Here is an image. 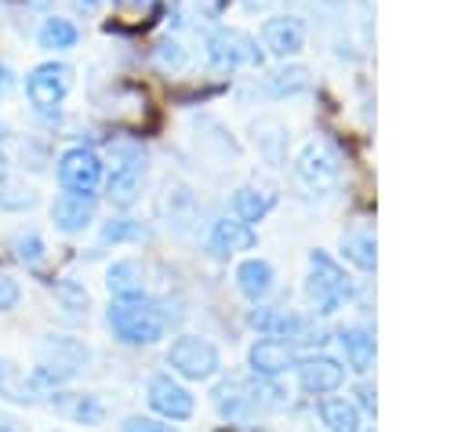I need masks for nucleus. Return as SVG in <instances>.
<instances>
[{
	"mask_svg": "<svg viewBox=\"0 0 465 432\" xmlns=\"http://www.w3.org/2000/svg\"><path fill=\"white\" fill-rule=\"evenodd\" d=\"M25 374L18 370V363L11 359H0V399H11V403H33L29 392H25Z\"/></svg>",
	"mask_w": 465,
	"mask_h": 432,
	"instance_id": "31",
	"label": "nucleus"
},
{
	"mask_svg": "<svg viewBox=\"0 0 465 432\" xmlns=\"http://www.w3.org/2000/svg\"><path fill=\"white\" fill-rule=\"evenodd\" d=\"M105 167H109L105 178H102L105 200H109L113 207H120V211L134 207V200L142 196L145 178H149V160H145L142 145H131V142H127V145H116V149H113V160H109Z\"/></svg>",
	"mask_w": 465,
	"mask_h": 432,
	"instance_id": "3",
	"label": "nucleus"
},
{
	"mask_svg": "<svg viewBox=\"0 0 465 432\" xmlns=\"http://www.w3.org/2000/svg\"><path fill=\"white\" fill-rule=\"evenodd\" d=\"M258 247V232H254V225H247V221H240L236 214H225V218H214L211 221V229H207V250L214 254V258H236V254H243V250H254Z\"/></svg>",
	"mask_w": 465,
	"mask_h": 432,
	"instance_id": "15",
	"label": "nucleus"
},
{
	"mask_svg": "<svg viewBox=\"0 0 465 432\" xmlns=\"http://www.w3.org/2000/svg\"><path fill=\"white\" fill-rule=\"evenodd\" d=\"M203 54L211 69H222V73H232L240 65H262V47L243 29H214L203 44Z\"/></svg>",
	"mask_w": 465,
	"mask_h": 432,
	"instance_id": "9",
	"label": "nucleus"
},
{
	"mask_svg": "<svg viewBox=\"0 0 465 432\" xmlns=\"http://www.w3.org/2000/svg\"><path fill=\"white\" fill-rule=\"evenodd\" d=\"M298 356H294V345L280 341V338H269V334H258L247 349V370L251 378H283L287 370H294Z\"/></svg>",
	"mask_w": 465,
	"mask_h": 432,
	"instance_id": "14",
	"label": "nucleus"
},
{
	"mask_svg": "<svg viewBox=\"0 0 465 432\" xmlns=\"http://www.w3.org/2000/svg\"><path fill=\"white\" fill-rule=\"evenodd\" d=\"M338 345L345 352V363L356 374H367L374 367V334L367 327H341L338 330Z\"/></svg>",
	"mask_w": 465,
	"mask_h": 432,
	"instance_id": "24",
	"label": "nucleus"
},
{
	"mask_svg": "<svg viewBox=\"0 0 465 432\" xmlns=\"http://www.w3.org/2000/svg\"><path fill=\"white\" fill-rule=\"evenodd\" d=\"M105 290H109V298H116V301L149 298V290H145V265H142L138 258H116V261L105 269Z\"/></svg>",
	"mask_w": 465,
	"mask_h": 432,
	"instance_id": "19",
	"label": "nucleus"
},
{
	"mask_svg": "<svg viewBox=\"0 0 465 432\" xmlns=\"http://www.w3.org/2000/svg\"><path fill=\"white\" fill-rule=\"evenodd\" d=\"M294 378H298V388L305 396H331L345 385V363L334 359V356H302L294 363Z\"/></svg>",
	"mask_w": 465,
	"mask_h": 432,
	"instance_id": "12",
	"label": "nucleus"
},
{
	"mask_svg": "<svg viewBox=\"0 0 465 432\" xmlns=\"http://www.w3.org/2000/svg\"><path fill=\"white\" fill-rule=\"evenodd\" d=\"M211 403H214L218 417L229 421V425H247L251 414L258 410V399H254L251 381H243V378H236V374H225V378L214 381Z\"/></svg>",
	"mask_w": 465,
	"mask_h": 432,
	"instance_id": "11",
	"label": "nucleus"
},
{
	"mask_svg": "<svg viewBox=\"0 0 465 432\" xmlns=\"http://www.w3.org/2000/svg\"><path fill=\"white\" fill-rule=\"evenodd\" d=\"M262 91L269 98H294V94L309 91V73L302 65H280L269 76H262Z\"/></svg>",
	"mask_w": 465,
	"mask_h": 432,
	"instance_id": "26",
	"label": "nucleus"
},
{
	"mask_svg": "<svg viewBox=\"0 0 465 432\" xmlns=\"http://www.w3.org/2000/svg\"><path fill=\"white\" fill-rule=\"evenodd\" d=\"M0 432H22V421H18V417H11V414H4V410H0Z\"/></svg>",
	"mask_w": 465,
	"mask_h": 432,
	"instance_id": "36",
	"label": "nucleus"
},
{
	"mask_svg": "<svg viewBox=\"0 0 465 432\" xmlns=\"http://www.w3.org/2000/svg\"><path fill=\"white\" fill-rule=\"evenodd\" d=\"M47 432H62V428H47Z\"/></svg>",
	"mask_w": 465,
	"mask_h": 432,
	"instance_id": "44",
	"label": "nucleus"
},
{
	"mask_svg": "<svg viewBox=\"0 0 465 432\" xmlns=\"http://www.w3.org/2000/svg\"><path fill=\"white\" fill-rule=\"evenodd\" d=\"M360 410H367V414H374V407H378V399H374V385H367V381H360L356 385V399H352Z\"/></svg>",
	"mask_w": 465,
	"mask_h": 432,
	"instance_id": "35",
	"label": "nucleus"
},
{
	"mask_svg": "<svg viewBox=\"0 0 465 432\" xmlns=\"http://www.w3.org/2000/svg\"><path fill=\"white\" fill-rule=\"evenodd\" d=\"M4 138H7V123L0 120V142H4Z\"/></svg>",
	"mask_w": 465,
	"mask_h": 432,
	"instance_id": "41",
	"label": "nucleus"
},
{
	"mask_svg": "<svg viewBox=\"0 0 465 432\" xmlns=\"http://www.w3.org/2000/svg\"><path fill=\"white\" fill-rule=\"evenodd\" d=\"M7 167H11V160H7V152L0 149V178H7Z\"/></svg>",
	"mask_w": 465,
	"mask_h": 432,
	"instance_id": "39",
	"label": "nucleus"
},
{
	"mask_svg": "<svg viewBox=\"0 0 465 432\" xmlns=\"http://www.w3.org/2000/svg\"><path fill=\"white\" fill-rule=\"evenodd\" d=\"M80 44V25L65 15H47L36 29V47L47 51V54H62V51H73Z\"/></svg>",
	"mask_w": 465,
	"mask_h": 432,
	"instance_id": "23",
	"label": "nucleus"
},
{
	"mask_svg": "<svg viewBox=\"0 0 465 432\" xmlns=\"http://www.w3.org/2000/svg\"><path fill=\"white\" fill-rule=\"evenodd\" d=\"M294 174L312 196H327L341 178V156L327 142H305L294 156Z\"/></svg>",
	"mask_w": 465,
	"mask_h": 432,
	"instance_id": "7",
	"label": "nucleus"
},
{
	"mask_svg": "<svg viewBox=\"0 0 465 432\" xmlns=\"http://www.w3.org/2000/svg\"><path fill=\"white\" fill-rule=\"evenodd\" d=\"M356 294L352 276L341 269L338 258H331L327 250H309V272H305V298L312 305L316 316H334L338 309H345Z\"/></svg>",
	"mask_w": 465,
	"mask_h": 432,
	"instance_id": "2",
	"label": "nucleus"
},
{
	"mask_svg": "<svg viewBox=\"0 0 465 432\" xmlns=\"http://www.w3.org/2000/svg\"><path fill=\"white\" fill-rule=\"evenodd\" d=\"M109 334L127 349H149L167 338V312H160V301L138 298V301H109L105 309Z\"/></svg>",
	"mask_w": 465,
	"mask_h": 432,
	"instance_id": "1",
	"label": "nucleus"
},
{
	"mask_svg": "<svg viewBox=\"0 0 465 432\" xmlns=\"http://www.w3.org/2000/svg\"><path fill=\"white\" fill-rule=\"evenodd\" d=\"M40 359L58 367V370H65L69 378H76L91 363V349L80 338H73V334H47L40 341Z\"/></svg>",
	"mask_w": 465,
	"mask_h": 432,
	"instance_id": "18",
	"label": "nucleus"
},
{
	"mask_svg": "<svg viewBox=\"0 0 465 432\" xmlns=\"http://www.w3.org/2000/svg\"><path fill=\"white\" fill-rule=\"evenodd\" d=\"M33 4H36V7H47V4H51V0H33Z\"/></svg>",
	"mask_w": 465,
	"mask_h": 432,
	"instance_id": "42",
	"label": "nucleus"
},
{
	"mask_svg": "<svg viewBox=\"0 0 465 432\" xmlns=\"http://www.w3.org/2000/svg\"><path fill=\"white\" fill-rule=\"evenodd\" d=\"M120 432H182V428L167 417H156V414H127L120 421Z\"/></svg>",
	"mask_w": 465,
	"mask_h": 432,
	"instance_id": "33",
	"label": "nucleus"
},
{
	"mask_svg": "<svg viewBox=\"0 0 465 432\" xmlns=\"http://www.w3.org/2000/svg\"><path fill=\"white\" fill-rule=\"evenodd\" d=\"M153 62H156V69H163V73H178V69H185L189 51L182 47V40L163 36V40H156V47H153Z\"/></svg>",
	"mask_w": 465,
	"mask_h": 432,
	"instance_id": "30",
	"label": "nucleus"
},
{
	"mask_svg": "<svg viewBox=\"0 0 465 432\" xmlns=\"http://www.w3.org/2000/svg\"><path fill=\"white\" fill-rule=\"evenodd\" d=\"M76 4H80V7H84V11H94V7H98V4H102V0H76Z\"/></svg>",
	"mask_w": 465,
	"mask_h": 432,
	"instance_id": "40",
	"label": "nucleus"
},
{
	"mask_svg": "<svg viewBox=\"0 0 465 432\" xmlns=\"http://www.w3.org/2000/svg\"><path fill=\"white\" fill-rule=\"evenodd\" d=\"M7 250H11V258H15L18 265H25V269H36V265L47 258V243H44L40 229H33V225L15 229V232L7 236Z\"/></svg>",
	"mask_w": 465,
	"mask_h": 432,
	"instance_id": "25",
	"label": "nucleus"
},
{
	"mask_svg": "<svg viewBox=\"0 0 465 432\" xmlns=\"http://www.w3.org/2000/svg\"><path fill=\"white\" fill-rule=\"evenodd\" d=\"M105 178V160L91 145H69L54 160V182L65 192H98Z\"/></svg>",
	"mask_w": 465,
	"mask_h": 432,
	"instance_id": "6",
	"label": "nucleus"
},
{
	"mask_svg": "<svg viewBox=\"0 0 465 432\" xmlns=\"http://www.w3.org/2000/svg\"><path fill=\"white\" fill-rule=\"evenodd\" d=\"M149 236V229L138 221V218H127V214H120V218H109V221H102V243H138V240H145Z\"/></svg>",
	"mask_w": 465,
	"mask_h": 432,
	"instance_id": "28",
	"label": "nucleus"
},
{
	"mask_svg": "<svg viewBox=\"0 0 465 432\" xmlns=\"http://www.w3.org/2000/svg\"><path fill=\"white\" fill-rule=\"evenodd\" d=\"M247 323H251L258 334L280 338V341H287V345L309 341V319H305L302 312H294V309H276V305H262V301H258V309H251Z\"/></svg>",
	"mask_w": 465,
	"mask_h": 432,
	"instance_id": "13",
	"label": "nucleus"
},
{
	"mask_svg": "<svg viewBox=\"0 0 465 432\" xmlns=\"http://www.w3.org/2000/svg\"><path fill=\"white\" fill-rule=\"evenodd\" d=\"M145 403H149V410H153L156 417H167V421H174V425H182V421H189V417L196 414V396H193V388H189L182 378H174L171 370H160V374H153V378L145 381Z\"/></svg>",
	"mask_w": 465,
	"mask_h": 432,
	"instance_id": "8",
	"label": "nucleus"
},
{
	"mask_svg": "<svg viewBox=\"0 0 465 432\" xmlns=\"http://www.w3.org/2000/svg\"><path fill=\"white\" fill-rule=\"evenodd\" d=\"M232 280H236V290L251 301V305H258V301H265L269 294H272V287H276V269H272V261L269 258H243L240 265H236V272H232Z\"/></svg>",
	"mask_w": 465,
	"mask_h": 432,
	"instance_id": "20",
	"label": "nucleus"
},
{
	"mask_svg": "<svg viewBox=\"0 0 465 432\" xmlns=\"http://www.w3.org/2000/svg\"><path fill=\"white\" fill-rule=\"evenodd\" d=\"M262 47L272 58H294L305 47V22L298 15H272L262 22Z\"/></svg>",
	"mask_w": 465,
	"mask_h": 432,
	"instance_id": "17",
	"label": "nucleus"
},
{
	"mask_svg": "<svg viewBox=\"0 0 465 432\" xmlns=\"http://www.w3.org/2000/svg\"><path fill=\"white\" fill-rule=\"evenodd\" d=\"M47 407L58 414V417H65V421H73V425H87V428H98L102 421H105V403L94 396V392H73V388H54V392H47Z\"/></svg>",
	"mask_w": 465,
	"mask_h": 432,
	"instance_id": "16",
	"label": "nucleus"
},
{
	"mask_svg": "<svg viewBox=\"0 0 465 432\" xmlns=\"http://www.w3.org/2000/svg\"><path fill=\"white\" fill-rule=\"evenodd\" d=\"M54 294H58V301L69 312H87V305H91V294H87V287L80 280H58L54 283Z\"/></svg>",
	"mask_w": 465,
	"mask_h": 432,
	"instance_id": "32",
	"label": "nucleus"
},
{
	"mask_svg": "<svg viewBox=\"0 0 465 432\" xmlns=\"http://www.w3.org/2000/svg\"><path fill=\"white\" fill-rule=\"evenodd\" d=\"M163 363L182 381H214L222 374V352L203 334H174L163 352Z\"/></svg>",
	"mask_w": 465,
	"mask_h": 432,
	"instance_id": "4",
	"label": "nucleus"
},
{
	"mask_svg": "<svg viewBox=\"0 0 465 432\" xmlns=\"http://www.w3.org/2000/svg\"><path fill=\"white\" fill-rule=\"evenodd\" d=\"M222 432H262V428H254V425H225Z\"/></svg>",
	"mask_w": 465,
	"mask_h": 432,
	"instance_id": "38",
	"label": "nucleus"
},
{
	"mask_svg": "<svg viewBox=\"0 0 465 432\" xmlns=\"http://www.w3.org/2000/svg\"><path fill=\"white\" fill-rule=\"evenodd\" d=\"M323 4H331V7H334V4H341V0H323Z\"/></svg>",
	"mask_w": 465,
	"mask_h": 432,
	"instance_id": "43",
	"label": "nucleus"
},
{
	"mask_svg": "<svg viewBox=\"0 0 465 432\" xmlns=\"http://www.w3.org/2000/svg\"><path fill=\"white\" fill-rule=\"evenodd\" d=\"M316 417L327 432H363V410L345 396H320Z\"/></svg>",
	"mask_w": 465,
	"mask_h": 432,
	"instance_id": "21",
	"label": "nucleus"
},
{
	"mask_svg": "<svg viewBox=\"0 0 465 432\" xmlns=\"http://www.w3.org/2000/svg\"><path fill=\"white\" fill-rule=\"evenodd\" d=\"M40 203V192L25 182H7L0 178V211H11V214H22V211H33Z\"/></svg>",
	"mask_w": 465,
	"mask_h": 432,
	"instance_id": "29",
	"label": "nucleus"
},
{
	"mask_svg": "<svg viewBox=\"0 0 465 432\" xmlns=\"http://www.w3.org/2000/svg\"><path fill=\"white\" fill-rule=\"evenodd\" d=\"M18 301H22V287H18V280L7 276V272H0V312H15Z\"/></svg>",
	"mask_w": 465,
	"mask_h": 432,
	"instance_id": "34",
	"label": "nucleus"
},
{
	"mask_svg": "<svg viewBox=\"0 0 465 432\" xmlns=\"http://www.w3.org/2000/svg\"><path fill=\"white\" fill-rule=\"evenodd\" d=\"M272 207H276V196H272L269 189H262V185H240V189H232V196H229V211H232L240 221L254 225V229L272 214Z\"/></svg>",
	"mask_w": 465,
	"mask_h": 432,
	"instance_id": "22",
	"label": "nucleus"
},
{
	"mask_svg": "<svg viewBox=\"0 0 465 432\" xmlns=\"http://www.w3.org/2000/svg\"><path fill=\"white\" fill-rule=\"evenodd\" d=\"M7 87H11V69H7V65H0V94H4Z\"/></svg>",
	"mask_w": 465,
	"mask_h": 432,
	"instance_id": "37",
	"label": "nucleus"
},
{
	"mask_svg": "<svg viewBox=\"0 0 465 432\" xmlns=\"http://www.w3.org/2000/svg\"><path fill=\"white\" fill-rule=\"evenodd\" d=\"M69 91H73V65L69 62L47 58L25 73V102L40 116H54V109L69 98Z\"/></svg>",
	"mask_w": 465,
	"mask_h": 432,
	"instance_id": "5",
	"label": "nucleus"
},
{
	"mask_svg": "<svg viewBox=\"0 0 465 432\" xmlns=\"http://www.w3.org/2000/svg\"><path fill=\"white\" fill-rule=\"evenodd\" d=\"M98 218V192H58L51 200V225L62 236H80Z\"/></svg>",
	"mask_w": 465,
	"mask_h": 432,
	"instance_id": "10",
	"label": "nucleus"
},
{
	"mask_svg": "<svg viewBox=\"0 0 465 432\" xmlns=\"http://www.w3.org/2000/svg\"><path fill=\"white\" fill-rule=\"evenodd\" d=\"M341 258L360 272H374L378 269V240H374V232L341 236Z\"/></svg>",
	"mask_w": 465,
	"mask_h": 432,
	"instance_id": "27",
	"label": "nucleus"
}]
</instances>
